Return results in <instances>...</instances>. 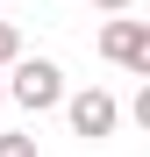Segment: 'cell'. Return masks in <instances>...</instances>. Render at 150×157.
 <instances>
[{"mask_svg": "<svg viewBox=\"0 0 150 157\" xmlns=\"http://www.w3.org/2000/svg\"><path fill=\"white\" fill-rule=\"evenodd\" d=\"M0 78H7V100H21L29 114H50V107H64V71L50 64V57H14Z\"/></svg>", "mask_w": 150, "mask_h": 157, "instance_id": "cell-1", "label": "cell"}, {"mask_svg": "<svg viewBox=\"0 0 150 157\" xmlns=\"http://www.w3.org/2000/svg\"><path fill=\"white\" fill-rule=\"evenodd\" d=\"M64 114H71V136L100 143V136H114V121H121V100H114L107 86H86V93H64Z\"/></svg>", "mask_w": 150, "mask_h": 157, "instance_id": "cell-2", "label": "cell"}, {"mask_svg": "<svg viewBox=\"0 0 150 157\" xmlns=\"http://www.w3.org/2000/svg\"><path fill=\"white\" fill-rule=\"evenodd\" d=\"M100 57L107 64H121V71H136V78H150V21H107L100 29Z\"/></svg>", "mask_w": 150, "mask_h": 157, "instance_id": "cell-3", "label": "cell"}, {"mask_svg": "<svg viewBox=\"0 0 150 157\" xmlns=\"http://www.w3.org/2000/svg\"><path fill=\"white\" fill-rule=\"evenodd\" d=\"M14 57H21V29H14V21H0V71H7Z\"/></svg>", "mask_w": 150, "mask_h": 157, "instance_id": "cell-4", "label": "cell"}, {"mask_svg": "<svg viewBox=\"0 0 150 157\" xmlns=\"http://www.w3.org/2000/svg\"><path fill=\"white\" fill-rule=\"evenodd\" d=\"M0 157H36V136H21V128H7V136H0Z\"/></svg>", "mask_w": 150, "mask_h": 157, "instance_id": "cell-5", "label": "cell"}, {"mask_svg": "<svg viewBox=\"0 0 150 157\" xmlns=\"http://www.w3.org/2000/svg\"><path fill=\"white\" fill-rule=\"evenodd\" d=\"M93 7H107V14H129V0H93Z\"/></svg>", "mask_w": 150, "mask_h": 157, "instance_id": "cell-6", "label": "cell"}, {"mask_svg": "<svg viewBox=\"0 0 150 157\" xmlns=\"http://www.w3.org/2000/svg\"><path fill=\"white\" fill-rule=\"evenodd\" d=\"M0 107H7V78H0Z\"/></svg>", "mask_w": 150, "mask_h": 157, "instance_id": "cell-7", "label": "cell"}]
</instances>
